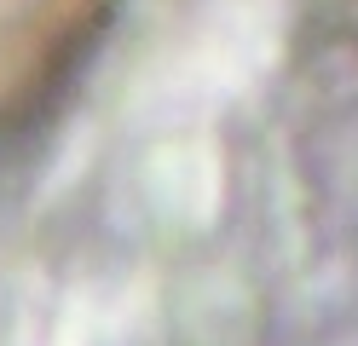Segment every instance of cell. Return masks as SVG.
Returning <instances> with one entry per match:
<instances>
[{"label":"cell","mask_w":358,"mask_h":346,"mask_svg":"<svg viewBox=\"0 0 358 346\" xmlns=\"http://www.w3.org/2000/svg\"><path fill=\"white\" fill-rule=\"evenodd\" d=\"M116 0H0V138L24 133L93 52Z\"/></svg>","instance_id":"1"}]
</instances>
